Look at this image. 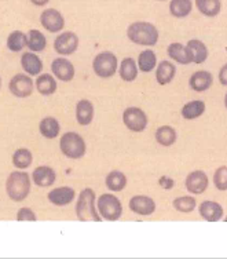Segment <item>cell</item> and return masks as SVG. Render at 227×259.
I'll return each mask as SVG.
<instances>
[{
  "mask_svg": "<svg viewBox=\"0 0 227 259\" xmlns=\"http://www.w3.org/2000/svg\"><path fill=\"white\" fill-rule=\"evenodd\" d=\"M127 37L135 45L153 47L157 45L160 33L153 24L146 21H137L127 28Z\"/></svg>",
  "mask_w": 227,
  "mask_h": 259,
  "instance_id": "cell-1",
  "label": "cell"
},
{
  "mask_svg": "<svg viewBox=\"0 0 227 259\" xmlns=\"http://www.w3.org/2000/svg\"><path fill=\"white\" fill-rule=\"evenodd\" d=\"M95 192L91 188H85L80 192L79 199L76 203V215L81 222H87V221H95V222H101L104 220L99 211H97L95 207Z\"/></svg>",
  "mask_w": 227,
  "mask_h": 259,
  "instance_id": "cell-2",
  "label": "cell"
},
{
  "mask_svg": "<svg viewBox=\"0 0 227 259\" xmlns=\"http://www.w3.org/2000/svg\"><path fill=\"white\" fill-rule=\"evenodd\" d=\"M6 190L11 200L22 201L28 197L30 192V178L26 172L14 171L11 172L6 182Z\"/></svg>",
  "mask_w": 227,
  "mask_h": 259,
  "instance_id": "cell-3",
  "label": "cell"
},
{
  "mask_svg": "<svg viewBox=\"0 0 227 259\" xmlns=\"http://www.w3.org/2000/svg\"><path fill=\"white\" fill-rule=\"evenodd\" d=\"M61 152L64 153L68 159H81L85 155V141L83 137L77 133H66L61 137L60 141Z\"/></svg>",
  "mask_w": 227,
  "mask_h": 259,
  "instance_id": "cell-4",
  "label": "cell"
},
{
  "mask_svg": "<svg viewBox=\"0 0 227 259\" xmlns=\"http://www.w3.org/2000/svg\"><path fill=\"white\" fill-rule=\"evenodd\" d=\"M97 207L101 217L106 221L114 222L119 221L123 215V205L114 194L105 193L99 196L98 201H97Z\"/></svg>",
  "mask_w": 227,
  "mask_h": 259,
  "instance_id": "cell-5",
  "label": "cell"
},
{
  "mask_svg": "<svg viewBox=\"0 0 227 259\" xmlns=\"http://www.w3.org/2000/svg\"><path fill=\"white\" fill-rule=\"evenodd\" d=\"M94 73L101 79H109L116 75L117 70V57L112 51L99 53L93 61Z\"/></svg>",
  "mask_w": 227,
  "mask_h": 259,
  "instance_id": "cell-6",
  "label": "cell"
},
{
  "mask_svg": "<svg viewBox=\"0 0 227 259\" xmlns=\"http://www.w3.org/2000/svg\"><path fill=\"white\" fill-rule=\"evenodd\" d=\"M124 125L132 133H142L148 127V116L137 106H129L123 112Z\"/></svg>",
  "mask_w": 227,
  "mask_h": 259,
  "instance_id": "cell-7",
  "label": "cell"
},
{
  "mask_svg": "<svg viewBox=\"0 0 227 259\" xmlns=\"http://www.w3.org/2000/svg\"><path fill=\"white\" fill-rule=\"evenodd\" d=\"M40 22L44 29H47L51 33H57L64 29L65 18L60 11L55 9H47L40 14Z\"/></svg>",
  "mask_w": 227,
  "mask_h": 259,
  "instance_id": "cell-8",
  "label": "cell"
},
{
  "mask_svg": "<svg viewBox=\"0 0 227 259\" xmlns=\"http://www.w3.org/2000/svg\"><path fill=\"white\" fill-rule=\"evenodd\" d=\"M128 207L133 214L149 217V215H153L154 211H156V201L152 197H149V196L138 194V196L131 197Z\"/></svg>",
  "mask_w": 227,
  "mask_h": 259,
  "instance_id": "cell-9",
  "label": "cell"
},
{
  "mask_svg": "<svg viewBox=\"0 0 227 259\" xmlns=\"http://www.w3.org/2000/svg\"><path fill=\"white\" fill-rule=\"evenodd\" d=\"M185 185H186V189H188L189 193L203 194L208 189L209 180H208V175L204 171L196 169L186 177Z\"/></svg>",
  "mask_w": 227,
  "mask_h": 259,
  "instance_id": "cell-10",
  "label": "cell"
},
{
  "mask_svg": "<svg viewBox=\"0 0 227 259\" xmlns=\"http://www.w3.org/2000/svg\"><path fill=\"white\" fill-rule=\"evenodd\" d=\"M79 47V37L73 32H64L61 33L54 41L55 51L61 55H70Z\"/></svg>",
  "mask_w": 227,
  "mask_h": 259,
  "instance_id": "cell-11",
  "label": "cell"
},
{
  "mask_svg": "<svg viewBox=\"0 0 227 259\" xmlns=\"http://www.w3.org/2000/svg\"><path fill=\"white\" fill-rule=\"evenodd\" d=\"M10 93L18 98H26L33 93V81L29 76L15 75L10 81Z\"/></svg>",
  "mask_w": 227,
  "mask_h": 259,
  "instance_id": "cell-12",
  "label": "cell"
},
{
  "mask_svg": "<svg viewBox=\"0 0 227 259\" xmlns=\"http://www.w3.org/2000/svg\"><path fill=\"white\" fill-rule=\"evenodd\" d=\"M213 83V76L208 70H197L194 72L190 79H189V85L193 91L196 93H204L211 89Z\"/></svg>",
  "mask_w": 227,
  "mask_h": 259,
  "instance_id": "cell-13",
  "label": "cell"
},
{
  "mask_svg": "<svg viewBox=\"0 0 227 259\" xmlns=\"http://www.w3.org/2000/svg\"><path fill=\"white\" fill-rule=\"evenodd\" d=\"M51 70L57 79L61 81H72L74 77V66L70 61L65 58H57L51 64Z\"/></svg>",
  "mask_w": 227,
  "mask_h": 259,
  "instance_id": "cell-14",
  "label": "cell"
},
{
  "mask_svg": "<svg viewBox=\"0 0 227 259\" xmlns=\"http://www.w3.org/2000/svg\"><path fill=\"white\" fill-rule=\"evenodd\" d=\"M200 215L201 218L205 220L207 222H217L223 218V207L216 201H211V200H207V201H203L200 204Z\"/></svg>",
  "mask_w": 227,
  "mask_h": 259,
  "instance_id": "cell-15",
  "label": "cell"
},
{
  "mask_svg": "<svg viewBox=\"0 0 227 259\" xmlns=\"http://www.w3.org/2000/svg\"><path fill=\"white\" fill-rule=\"evenodd\" d=\"M74 190L69 186H62V188H57V189L51 190L49 193V200L50 203H53L54 205L58 207H64V205L70 204L74 200Z\"/></svg>",
  "mask_w": 227,
  "mask_h": 259,
  "instance_id": "cell-16",
  "label": "cell"
},
{
  "mask_svg": "<svg viewBox=\"0 0 227 259\" xmlns=\"http://www.w3.org/2000/svg\"><path fill=\"white\" fill-rule=\"evenodd\" d=\"M167 53L168 57H169L171 60L176 61L178 64H193L192 55H190V51H189L188 46H183L182 43H171V45L167 47Z\"/></svg>",
  "mask_w": 227,
  "mask_h": 259,
  "instance_id": "cell-17",
  "label": "cell"
},
{
  "mask_svg": "<svg viewBox=\"0 0 227 259\" xmlns=\"http://www.w3.org/2000/svg\"><path fill=\"white\" fill-rule=\"evenodd\" d=\"M176 75V66L171 61L164 60L157 65L156 70V80L160 85L169 84Z\"/></svg>",
  "mask_w": 227,
  "mask_h": 259,
  "instance_id": "cell-18",
  "label": "cell"
},
{
  "mask_svg": "<svg viewBox=\"0 0 227 259\" xmlns=\"http://www.w3.org/2000/svg\"><path fill=\"white\" fill-rule=\"evenodd\" d=\"M76 119L80 125H88L94 120V105L88 100H81L76 105Z\"/></svg>",
  "mask_w": 227,
  "mask_h": 259,
  "instance_id": "cell-19",
  "label": "cell"
},
{
  "mask_svg": "<svg viewBox=\"0 0 227 259\" xmlns=\"http://www.w3.org/2000/svg\"><path fill=\"white\" fill-rule=\"evenodd\" d=\"M188 49L192 55L193 64H204L208 58V49L207 46L204 45V41L198 39H193L188 41Z\"/></svg>",
  "mask_w": 227,
  "mask_h": 259,
  "instance_id": "cell-20",
  "label": "cell"
},
{
  "mask_svg": "<svg viewBox=\"0 0 227 259\" xmlns=\"http://www.w3.org/2000/svg\"><path fill=\"white\" fill-rule=\"evenodd\" d=\"M33 182H35L37 186H41V188H49L55 182V171L51 167H47V165H43V167H37V168L33 171Z\"/></svg>",
  "mask_w": 227,
  "mask_h": 259,
  "instance_id": "cell-21",
  "label": "cell"
},
{
  "mask_svg": "<svg viewBox=\"0 0 227 259\" xmlns=\"http://www.w3.org/2000/svg\"><path fill=\"white\" fill-rule=\"evenodd\" d=\"M194 5L197 7V10L208 18L216 17L222 10V2L220 0H196Z\"/></svg>",
  "mask_w": 227,
  "mask_h": 259,
  "instance_id": "cell-22",
  "label": "cell"
},
{
  "mask_svg": "<svg viewBox=\"0 0 227 259\" xmlns=\"http://www.w3.org/2000/svg\"><path fill=\"white\" fill-rule=\"evenodd\" d=\"M127 177L121 171H110L108 175H106V180H105V184H106V188H108L110 192H121V190L125 189L127 186Z\"/></svg>",
  "mask_w": 227,
  "mask_h": 259,
  "instance_id": "cell-23",
  "label": "cell"
},
{
  "mask_svg": "<svg viewBox=\"0 0 227 259\" xmlns=\"http://www.w3.org/2000/svg\"><path fill=\"white\" fill-rule=\"evenodd\" d=\"M138 65L135 62L133 58H124L121 61V65H120L119 75L120 77L127 81V83H131V81H135V79L138 77Z\"/></svg>",
  "mask_w": 227,
  "mask_h": 259,
  "instance_id": "cell-24",
  "label": "cell"
},
{
  "mask_svg": "<svg viewBox=\"0 0 227 259\" xmlns=\"http://www.w3.org/2000/svg\"><path fill=\"white\" fill-rule=\"evenodd\" d=\"M204 112H205V104H204V101L196 100L190 101L188 104L183 105L182 110H180V115H182L183 119L194 120L198 119L201 115H204Z\"/></svg>",
  "mask_w": 227,
  "mask_h": 259,
  "instance_id": "cell-25",
  "label": "cell"
},
{
  "mask_svg": "<svg viewBox=\"0 0 227 259\" xmlns=\"http://www.w3.org/2000/svg\"><path fill=\"white\" fill-rule=\"evenodd\" d=\"M21 64H22V68H24L25 72H28L32 76L39 75L41 69H43V62L33 53H25L22 55V58H21Z\"/></svg>",
  "mask_w": 227,
  "mask_h": 259,
  "instance_id": "cell-26",
  "label": "cell"
},
{
  "mask_svg": "<svg viewBox=\"0 0 227 259\" xmlns=\"http://www.w3.org/2000/svg\"><path fill=\"white\" fill-rule=\"evenodd\" d=\"M192 0H171L169 2V13L175 18H186L192 14Z\"/></svg>",
  "mask_w": 227,
  "mask_h": 259,
  "instance_id": "cell-27",
  "label": "cell"
},
{
  "mask_svg": "<svg viewBox=\"0 0 227 259\" xmlns=\"http://www.w3.org/2000/svg\"><path fill=\"white\" fill-rule=\"evenodd\" d=\"M156 141H157V144H160L161 146H171L176 142V138H178V134H176V131L173 127L171 125H161V127H158L157 131H156Z\"/></svg>",
  "mask_w": 227,
  "mask_h": 259,
  "instance_id": "cell-28",
  "label": "cell"
},
{
  "mask_svg": "<svg viewBox=\"0 0 227 259\" xmlns=\"http://www.w3.org/2000/svg\"><path fill=\"white\" fill-rule=\"evenodd\" d=\"M39 128L40 133H41V135L44 138H47V140H54L60 134L61 125L58 123V120L54 119V117H46V119L40 121Z\"/></svg>",
  "mask_w": 227,
  "mask_h": 259,
  "instance_id": "cell-29",
  "label": "cell"
},
{
  "mask_svg": "<svg viewBox=\"0 0 227 259\" xmlns=\"http://www.w3.org/2000/svg\"><path fill=\"white\" fill-rule=\"evenodd\" d=\"M157 66V55L153 50H144L138 57V68L141 72H152Z\"/></svg>",
  "mask_w": 227,
  "mask_h": 259,
  "instance_id": "cell-30",
  "label": "cell"
},
{
  "mask_svg": "<svg viewBox=\"0 0 227 259\" xmlns=\"http://www.w3.org/2000/svg\"><path fill=\"white\" fill-rule=\"evenodd\" d=\"M36 87L41 95H51L54 94L55 90H57V81L49 73H44L37 77L36 80Z\"/></svg>",
  "mask_w": 227,
  "mask_h": 259,
  "instance_id": "cell-31",
  "label": "cell"
},
{
  "mask_svg": "<svg viewBox=\"0 0 227 259\" xmlns=\"http://www.w3.org/2000/svg\"><path fill=\"white\" fill-rule=\"evenodd\" d=\"M197 205V201L193 196H180V197H176V199L172 201V207L178 212H182V214H190L194 211Z\"/></svg>",
  "mask_w": 227,
  "mask_h": 259,
  "instance_id": "cell-32",
  "label": "cell"
},
{
  "mask_svg": "<svg viewBox=\"0 0 227 259\" xmlns=\"http://www.w3.org/2000/svg\"><path fill=\"white\" fill-rule=\"evenodd\" d=\"M25 46H28V36L25 35L21 30H14L13 33L7 37V47L14 53H18L24 49Z\"/></svg>",
  "mask_w": 227,
  "mask_h": 259,
  "instance_id": "cell-33",
  "label": "cell"
},
{
  "mask_svg": "<svg viewBox=\"0 0 227 259\" xmlns=\"http://www.w3.org/2000/svg\"><path fill=\"white\" fill-rule=\"evenodd\" d=\"M47 46V40H46V36L37 29L29 30L28 33V47H29L32 51H43Z\"/></svg>",
  "mask_w": 227,
  "mask_h": 259,
  "instance_id": "cell-34",
  "label": "cell"
},
{
  "mask_svg": "<svg viewBox=\"0 0 227 259\" xmlns=\"http://www.w3.org/2000/svg\"><path fill=\"white\" fill-rule=\"evenodd\" d=\"M33 161V157H32V153L30 150L25 149V148H21V149L15 150V153L13 155V164L17 167V168H28Z\"/></svg>",
  "mask_w": 227,
  "mask_h": 259,
  "instance_id": "cell-35",
  "label": "cell"
},
{
  "mask_svg": "<svg viewBox=\"0 0 227 259\" xmlns=\"http://www.w3.org/2000/svg\"><path fill=\"white\" fill-rule=\"evenodd\" d=\"M213 184L215 188L220 192L227 190V165H222L215 171L213 174Z\"/></svg>",
  "mask_w": 227,
  "mask_h": 259,
  "instance_id": "cell-36",
  "label": "cell"
},
{
  "mask_svg": "<svg viewBox=\"0 0 227 259\" xmlns=\"http://www.w3.org/2000/svg\"><path fill=\"white\" fill-rule=\"evenodd\" d=\"M17 220L20 221H36V215L35 212L32 211V209L29 208H21L20 211H18V215H17Z\"/></svg>",
  "mask_w": 227,
  "mask_h": 259,
  "instance_id": "cell-37",
  "label": "cell"
},
{
  "mask_svg": "<svg viewBox=\"0 0 227 259\" xmlns=\"http://www.w3.org/2000/svg\"><path fill=\"white\" fill-rule=\"evenodd\" d=\"M158 185H160L161 188H164V189H172L175 182H173L172 178H168V177H161V178L158 180Z\"/></svg>",
  "mask_w": 227,
  "mask_h": 259,
  "instance_id": "cell-38",
  "label": "cell"
},
{
  "mask_svg": "<svg viewBox=\"0 0 227 259\" xmlns=\"http://www.w3.org/2000/svg\"><path fill=\"white\" fill-rule=\"evenodd\" d=\"M219 81L222 85H227V64H224L219 70Z\"/></svg>",
  "mask_w": 227,
  "mask_h": 259,
  "instance_id": "cell-39",
  "label": "cell"
},
{
  "mask_svg": "<svg viewBox=\"0 0 227 259\" xmlns=\"http://www.w3.org/2000/svg\"><path fill=\"white\" fill-rule=\"evenodd\" d=\"M32 3L35 6H46L47 3H49L50 0H30Z\"/></svg>",
  "mask_w": 227,
  "mask_h": 259,
  "instance_id": "cell-40",
  "label": "cell"
},
{
  "mask_svg": "<svg viewBox=\"0 0 227 259\" xmlns=\"http://www.w3.org/2000/svg\"><path fill=\"white\" fill-rule=\"evenodd\" d=\"M224 106H226V109H227V93L226 95H224Z\"/></svg>",
  "mask_w": 227,
  "mask_h": 259,
  "instance_id": "cell-41",
  "label": "cell"
},
{
  "mask_svg": "<svg viewBox=\"0 0 227 259\" xmlns=\"http://www.w3.org/2000/svg\"><path fill=\"white\" fill-rule=\"evenodd\" d=\"M158 2H167V0H158Z\"/></svg>",
  "mask_w": 227,
  "mask_h": 259,
  "instance_id": "cell-42",
  "label": "cell"
},
{
  "mask_svg": "<svg viewBox=\"0 0 227 259\" xmlns=\"http://www.w3.org/2000/svg\"><path fill=\"white\" fill-rule=\"evenodd\" d=\"M224 222H227V217H226V218H224Z\"/></svg>",
  "mask_w": 227,
  "mask_h": 259,
  "instance_id": "cell-43",
  "label": "cell"
},
{
  "mask_svg": "<svg viewBox=\"0 0 227 259\" xmlns=\"http://www.w3.org/2000/svg\"><path fill=\"white\" fill-rule=\"evenodd\" d=\"M0 85H2V79H0Z\"/></svg>",
  "mask_w": 227,
  "mask_h": 259,
  "instance_id": "cell-44",
  "label": "cell"
}]
</instances>
